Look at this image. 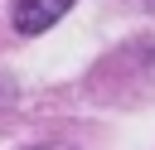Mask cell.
Returning a JSON list of instances; mask_svg holds the SVG:
<instances>
[{"label": "cell", "mask_w": 155, "mask_h": 150, "mask_svg": "<svg viewBox=\"0 0 155 150\" xmlns=\"http://www.w3.org/2000/svg\"><path fill=\"white\" fill-rule=\"evenodd\" d=\"M78 0H15V29L19 34H44L53 29Z\"/></svg>", "instance_id": "cell-1"}, {"label": "cell", "mask_w": 155, "mask_h": 150, "mask_svg": "<svg viewBox=\"0 0 155 150\" xmlns=\"http://www.w3.org/2000/svg\"><path fill=\"white\" fill-rule=\"evenodd\" d=\"M34 150H78V145H68V140H48V145H34Z\"/></svg>", "instance_id": "cell-2"}, {"label": "cell", "mask_w": 155, "mask_h": 150, "mask_svg": "<svg viewBox=\"0 0 155 150\" xmlns=\"http://www.w3.org/2000/svg\"><path fill=\"white\" fill-rule=\"evenodd\" d=\"M150 5H155V0H150Z\"/></svg>", "instance_id": "cell-3"}]
</instances>
